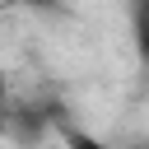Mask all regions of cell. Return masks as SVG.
Instances as JSON below:
<instances>
[{
  "label": "cell",
  "instance_id": "6da1fadb",
  "mask_svg": "<svg viewBox=\"0 0 149 149\" xmlns=\"http://www.w3.org/2000/svg\"><path fill=\"white\" fill-rule=\"evenodd\" d=\"M9 135H14L19 144H37V140L47 135V112H42L37 102H19V107L9 112Z\"/></svg>",
  "mask_w": 149,
  "mask_h": 149
},
{
  "label": "cell",
  "instance_id": "7a4b0ae2",
  "mask_svg": "<svg viewBox=\"0 0 149 149\" xmlns=\"http://www.w3.org/2000/svg\"><path fill=\"white\" fill-rule=\"evenodd\" d=\"M126 19H130L135 56H140V65H149V0H130V5H126Z\"/></svg>",
  "mask_w": 149,
  "mask_h": 149
},
{
  "label": "cell",
  "instance_id": "3957f363",
  "mask_svg": "<svg viewBox=\"0 0 149 149\" xmlns=\"http://www.w3.org/2000/svg\"><path fill=\"white\" fill-rule=\"evenodd\" d=\"M61 135H65V149H112L107 140H98V135H88V130H79V126H65Z\"/></svg>",
  "mask_w": 149,
  "mask_h": 149
},
{
  "label": "cell",
  "instance_id": "277c9868",
  "mask_svg": "<svg viewBox=\"0 0 149 149\" xmlns=\"http://www.w3.org/2000/svg\"><path fill=\"white\" fill-rule=\"evenodd\" d=\"M14 5H23V9H33V14H56V9H65V0H14Z\"/></svg>",
  "mask_w": 149,
  "mask_h": 149
}]
</instances>
